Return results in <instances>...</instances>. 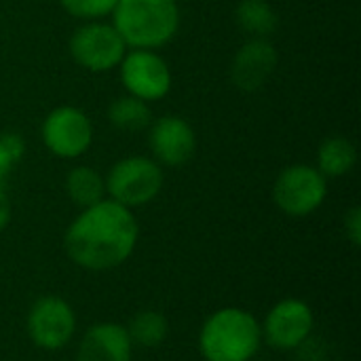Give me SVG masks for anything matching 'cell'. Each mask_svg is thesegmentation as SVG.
I'll use <instances>...</instances> for the list:
<instances>
[{"label":"cell","instance_id":"6da1fadb","mask_svg":"<svg viewBox=\"0 0 361 361\" xmlns=\"http://www.w3.org/2000/svg\"><path fill=\"white\" fill-rule=\"evenodd\" d=\"M137 239L140 226L133 212L112 199H102L70 222L63 247L76 267L110 271L129 260Z\"/></svg>","mask_w":361,"mask_h":361},{"label":"cell","instance_id":"7a4b0ae2","mask_svg":"<svg viewBox=\"0 0 361 361\" xmlns=\"http://www.w3.org/2000/svg\"><path fill=\"white\" fill-rule=\"evenodd\" d=\"M112 25L127 49L157 51L169 44L180 30V6L176 0H118Z\"/></svg>","mask_w":361,"mask_h":361},{"label":"cell","instance_id":"3957f363","mask_svg":"<svg viewBox=\"0 0 361 361\" xmlns=\"http://www.w3.org/2000/svg\"><path fill=\"white\" fill-rule=\"evenodd\" d=\"M262 343L258 319L243 309L226 307L212 313L199 334L205 361H252Z\"/></svg>","mask_w":361,"mask_h":361},{"label":"cell","instance_id":"277c9868","mask_svg":"<svg viewBox=\"0 0 361 361\" xmlns=\"http://www.w3.org/2000/svg\"><path fill=\"white\" fill-rule=\"evenodd\" d=\"M163 180L165 176L161 165L152 157H140V154L116 161L108 169V176L104 178L108 199L129 209L154 201L163 188Z\"/></svg>","mask_w":361,"mask_h":361},{"label":"cell","instance_id":"5b68a950","mask_svg":"<svg viewBox=\"0 0 361 361\" xmlns=\"http://www.w3.org/2000/svg\"><path fill=\"white\" fill-rule=\"evenodd\" d=\"M68 51L74 63H78L82 70L91 74H104L118 68L129 49L112 23L85 21L72 32Z\"/></svg>","mask_w":361,"mask_h":361},{"label":"cell","instance_id":"8992f818","mask_svg":"<svg viewBox=\"0 0 361 361\" xmlns=\"http://www.w3.org/2000/svg\"><path fill=\"white\" fill-rule=\"evenodd\" d=\"M328 197V178L307 163L286 167L273 184L275 205L292 218H305L317 212Z\"/></svg>","mask_w":361,"mask_h":361},{"label":"cell","instance_id":"52a82bcc","mask_svg":"<svg viewBox=\"0 0 361 361\" xmlns=\"http://www.w3.org/2000/svg\"><path fill=\"white\" fill-rule=\"evenodd\" d=\"M40 137L53 157L72 161L91 148L93 123L76 106H57L44 116L40 125Z\"/></svg>","mask_w":361,"mask_h":361},{"label":"cell","instance_id":"ba28073f","mask_svg":"<svg viewBox=\"0 0 361 361\" xmlns=\"http://www.w3.org/2000/svg\"><path fill=\"white\" fill-rule=\"evenodd\" d=\"M118 76L127 95L142 102H159L167 97L173 85L169 63L150 49H131L118 63Z\"/></svg>","mask_w":361,"mask_h":361},{"label":"cell","instance_id":"9c48e42d","mask_svg":"<svg viewBox=\"0 0 361 361\" xmlns=\"http://www.w3.org/2000/svg\"><path fill=\"white\" fill-rule=\"evenodd\" d=\"M76 330V315L72 307L59 296L38 298L27 313V334L38 349H63Z\"/></svg>","mask_w":361,"mask_h":361},{"label":"cell","instance_id":"30bf717a","mask_svg":"<svg viewBox=\"0 0 361 361\" xmlns=\"http://www.w3.org/2000/svg\"><path fill=\"white\" fill-rule=\"evenodd\" d=\"M313 326L315 319L311 307L298 298H286L269 311L260 328H262V338L273 349L294 351L309 341Z\"/></svg>","mask_w":361,"mask_h":361},{"label":"cell","instance_id":"8fae6325","mask_svg":"<svg viewBox=\"0 0 361 361\" xmlns=\"http://www.w3.org/2000/svg\"><path fill=\"white\" fill-rule=\"evenodd\" d=\"M148 146L159 165L182 167L197 152V133L186 118L178 114H165L150 123Z\"/></svg>","mask_w":361,"mask_h":361},{"label":"cell","instance_id":"7c38bea8","mask_svg":"<svg viewBox=\"0 0 361 361\" xmlns=\"http://www.w3.org/2000/svg\"><path fill=\"white\" fill-rule=\"evenodd\" d=\"M277 49L267 38H250L233 57L231 80L239 91L254 93L267 85L277 70Z\"/></svg>","mask_w":361,"mask_h":361},{"label":"cell","instance_id":"4fadbf2b","mask_svg":"<svg viewBox=\"0 0 361 361\" xmlns=\"http://www.w3.org/2000/svg\"><path fill=\"white\" fill-rule=\"evenodd\" d=\"M131 338L127 328L114 322H102L91 326L80 345H78V361H131Z\"/></svg>","mask_w":361,"mask_h":361},{"label":"cell","instance_id":"5bb4252c","mask_svg":"<svg viewBox=\"0 0 361 361\" xmlns=\"http://www.w3.org/2000/svg\"><path fill=\"white\" fill-rule=\"evenodd\" d=\"M357 163V148L345 135L326 137L317 150V169L324 178H343Z\"/></svg>","mask_w":361,"mask_h":361},{"label":"cell","instance_id":"9a60e30c","mask_svg":"<svg viewBox=\"0 0 361 361\" xmlns=\"http://www.w3.org/2000/svg\"><path fill=\"white\" fill-rule=\"evenodd\" d=\"M66 195L80 209L106 199V182L99 171L89 165H76L66 176Z\"/></svg>","mask_w":361,"mask_h":361},{"label":"cell","instance_id":"2e32d148","mask_svg":"<svg viewBox=\"0 0 361 361\" xmlns=\"http://www.w3.org/2000/svg\"><path fill=\"white\" fill-rule=\"evenodd\" d=\"M235 21L252 38H267L277 30L279 17L269 0H241L235 8Z\"/></svg>","mask_w":361,"mask_h":361},{"label":"cell","instance_id":"e0dca14e","mask_svg":"<svg viewBox=\"0 0 361 361\" xmlns=\"http://www.w3.org/2000/svg\"><path fill=\"white\" fill-rule=\"evenodd\" d=\"M108 121L121 131L137 133V131L150 127L152 110H150V104L125 93L108 106Z\"/></svg>","mask_w":361,"mask_h":361},{"label":"cell","instance_id":"ac0fdd59","mask_svg":"<svg viewBox=\"0 0 361 361\" xmlns=\"http://www.w3.org/2000/svg\"><path fill=\"white\" fill-rule=\"evenodd\" d=\"M167 332H169L167 319L159 311H142L127 326V334L131 338V345H137L144 349L159 347L165 341Z\"/></svg>","mask_w":361,"mask_h":361},{"label":"cell","instance_id":"d6986e66","mask_svg":"<svg viewBox=\"0 0 361 361\" xmlns=\"http://www.w3.org/2000/svg\"><path fill=\"white\" fill-rule=\"evenodd\" d=\"M118 0H59L61 8L80 21H102L112 15Z\"/></svg>","mask_w":361,"mask_h":361},{"label":"cell","instance_id":"ffe728a7","mask_svg":"<svg viewBox=\"0 0 361 361\" xmlns=\"http://www.w3.org/2000/svg\"><path fill=\"white\" fill-rule=\"evenodd\" d=\"M345 235L351 241L353 247L361 245V209L355 205L349 209V214L345 216Z\"/></svg>","mask_w":361,"mask_h":361},{"label":"cell","instance_id":"44dd1931","mask_svg":"<svg viewBox=\"0 0 361 361\" xmlns=\"http://www.w3.org/2000/svg\"><path fill=\"white\" fill-rule=\"evenodd\" d=\"M0 140L4 142V146L8 148V152L21 161L23 159V152H25V142L19 133H13V131H6V133H0Z\"/></svg>","mask_w":361,"mask_h":361},{"label":"cell","instance_id":"7402d4cb","mask_svg":"<svg viewBox=\"0 0 361 361\" xmlns=\"http://www.w3.org/2000/svg\"><path fill=\"white\" fill-rule=\"evenodd\" d=\"M17 163H19V161L8 152V148H6L4 142L0 140V186H4L6 178L11 176V171H13V167H15Z\"/></svg>","mask_w":361,"mask_h":361},{"label":"cell","instance_id":"603a6c76","mask_svg":"<svg viewBox=\"0 0 361 361\" xmlns=\"http://www.w3.org/2000/svg\"><path fill=\"white\" fill-rule=\"evenodd\" d=\"M11 222V201L4 192V186H0V233L8 226Z\"/></svg>","mask_w":361,"mask_h":361},{"label":"cell","instance_id":"cb8c5ba5","mask_svg":"<svg viewBox=\"0 0 361 361\" xmlns=\"http://www.w3.org/2000/svg\"><path fill=\"white\" fill-rule=\"evenodd\" d=\"M176 2H188V0H176Z\"/></svg>","mask_w":361,"mask_h":361}]
</instances>
